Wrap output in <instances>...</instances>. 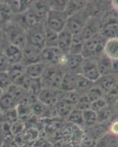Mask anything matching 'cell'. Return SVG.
<instances>
[{
  "label": "cell",
  "instance_id": "obj_1",
  "mask_svg": "<svg viewBox=\"0 0 118 147\" xmlns=\"http://www.w3.org/2000/svg\"><path fill=\"white\" fill-rule=\"evenodd\" d=\"M4 35L9 44L18 47L20 49L27 44V34L26 30L18 24L15 20L9 23L2 29Z\"/></svg>",
  "mask_w": 118,
  "mask_h": 147
},
{
  "label": "cell",
  "instance_id": "obj_2",
  "mask_svg": "<svg viewBox=\"0 0 118 147\" xmlns=\"http://www.w3.org/2000/svg\"><path fill=\"white\" fill-rule=\"evenodd\" d=\"M106 41L107 39L100 32L93 35L84 41L81 55L84 59H96L103 53Z\"/></svg>",
  "mask_w": 118,
  "mask_h": 147
},
{
  "label": "cell",
  "instance_id": "obj_3",
  "mask_svg": "<svg viewBox=\"0 0 118 147\" xmlns=\"http://www.w3.org/2000/svg\"><path fill=\"white\" fill-rule=\"evenodd\" d=\"M64 71L61 67L56 65H46L40 77L42 88L60 90Z\"/></svg>",
  "mask_w": 118,
  "mask_h": 147
},
{
  "label": "cell",
  "instance_id": "obj_4",
  "mask_svg": "<svg viewBox=\"0 0 118 147\" xmlns=\"http://www.w3.org/2000/svg\"><path fill=\"white\" fill-rule=\"evenodd\" d=\"M90 16H91L86 5L85 8L68 16L65 29L73 35H79Z\"/></svg>",
  "mask_w": 118,
  "mask_h": 147
},
{
  "label": "cell",
  "instance_id": "obj_5",
  "mask_svg": "<svg viewBox=\"0 0 118 147\" xmlns=\"http://www.w3.org/2000/svg\"><path fill=\"white\" fill-rule=\"evenodd\" d=\"M65 55L57 47H44L40 52V62L46 65L62 67Z\"/></svg>",
  "mask_w": 118,
  "mask_h": 147
},
{
  "label": "cell",
  "instance_id": "obj_6",
  "mask_svg": "<svg viewBox=\"0 0 118 147\" xmlns=\"http://www.w3.org/2000/svg\"><path fill=\"white\" fill-rule=\"evenodd\" d=\"M27 43L39 49L45 47V24H38L26 31Z\"/></svg>",
  "mask_w": 118,
  "mask_h": 147
},
{
  "label": "cell",
  "instance_id": "obj_7",
  "mask_svg": "<svg viewBox=\"0 0 118 147\" xmlns=\"http://www.w3.org/2000/svg\"><path fill=\"white\" fill-rule=\"evenodd\" d=\"M68 16L64 12L49 10L44 23L47 27L59 33L65 27Z\"/></svg>",
  "mask_w": 118,
  "mask_h": 147
},
{
  "label": "cell",
  "instance_id": "obj_8",
  "mask_svg": "<svg viewBox=\"0 0 118 147\" xmlns=\"http://www.w3.org/2000/svg\"><path fill=\"white\" fill-rule=\"evenodd\" d=\"M84 60V58L81 55L68 54L65 55L64 63L61 68L64 72H70L74 74H80Z\"/></svg>",
  "mask_w": 118,
  "mask_h": 147
},
{
  "label": "cell",
  "instance_id": "obj_9",
  "mask_svg": "<svg viewBox=\"0 0 118 147\" xmlns=\"http://www.w3.org/2000/svg\"><path fill=\"white\" fill-rule=\"evenodd\" d=\"M101 76L117 73V60H113L102 53L95 59Z\"/></svg>",
  "mask_w": 118,
  "mask_h": 147
},
{
  "label": "cell",
  "instance_id": "obj_10",
  "mask_svg": "<svg viewBox=\"0 0 118 147\" xmlns=\"http://www.w3.org/2000/svg\"><path fill=\"white\" fill-rule=\"evenodd\" d=\"M80 75H82L89 81L95 83L101 74L97 66L95 59H84L82 64Z\"/></svg>",
  "mask_w": 118,
  "mask_h": 147
},
{
  "label": "cell",
  "instance_id": "obj_11",
  "mask_svg": "<svg viewBox=\"0 0 118 147\" xmlns=\"http://www.w3.org/2000/svg\"><path fill=\"white\" fill-rule=\"evenodd\" d=\"M61 90L51 88H41L37 95L39 102L48 107H53L60 100Z\"/></svg>",
  "mask_w": 118,
  "mask_h": 147
},
{
  "label": "cell",
  "instance_id": "obj_12",
  "mask_svg": "<svg viewBox=\"0 0 118 147\" xmlns=\"http://www.w3.org/2000/svg\"><path fill=\"white\" fill-rule=\"evenodd\" d=\"M117 18L116 17H109L101 23L99 32L107 40L117 38Z\"/></svg>",
  "mask_w": 118,
  "mask_h": 147
},
{
  "label": "cell",
  "instance_id": "obj_13",
  "mask_svg": "<svg viewBox=\"0 0 118 147\" xmlns=\"http://www.w3.org/2000/svg\"><path fill=\"white\" fill-rule=\"evenodd\" d=\"M2 52L7 57L10 65L20 64L22 63L23 55L22 50L15 46L9 44L6 40L5 44L2 47Z\"/></svg>",
  "mask_w": 118,
  "mask_h": 147
},
{
  "label": "cell",
  "instance_id": "obj_14",
  "mask_svg": "<svg viewBox=\"0 0 118 147\" xmlns=\"http://www.w3.org/2000/svg\"><path fill=\"white\" fill-rule=\"evenodd\" d=\"M105 94L117 88V74H110L107 75L101 76L98 80L95 82Z\"/></svg>",
  "mask_w": 118,
  "mask_h": 147
},
{
  "label": "cell",
  "instance_id": "obj_15",
  "mask_svg": "<svg viewBox=\"0 0 118 147\" xmlns=\"http://www.w3.org/2000/svg\"><path fill=\"white\" fill-rule=\"evenodd\" d=\"M29 9L40 23H45L48 12L50 10L48 7V1L32 2Z\"/></svg>",
  "mask_w": 118,
  "mask_h": 147
},
{
  "label": "cell",
  "instance_id": "obj_16",
  "mask_svg": "<svg viewBox=\"0 0 118 147\" xmlns=\"http://www.w3.org/2000/svg\"><path fill=\"white\" fill-rule=\"evenodd\" d=\"M40 52H41V49H39L27 43L25 47L22 49L23 60H22L21 63L26 66L29 64L40 62Z\"/></svg>",
  "mask_w": 118,
  "mask_h": 147
},
{
  "label": "cell",
  "instance_id": "obj_17",
  "mask_svg": "<svg viewBox=\"0 0 118 147\" xmlns=\"http://www.w3.org/2000/svg\"><path fill=\"white\" fill-rule=\"evenodd\" d=\"M7 72L14 85L21 86L27 78L25 75V65L22 63L10 65Z\"/></svg>",
  "mask_w": 118,
  "mask_h": 147
},
{
  "label": "cell",
  "instance_id": "obj_18",
  "mask_svg": "<svg viewBox=\"0 0 118 147\" xmlns=\"http://www.w3.org/2000/svg\"><path fill=\"white\" fill-rule=\"evenodd\" d=\"M73 35L68 32L66 29H64L58 33L57 38V48L63 55H67L69 54V50L71 45Z\"/></svg>",
  "mask_w": 118,
  "mask_h": 147
},
{
  "label": "cell",
  "instance_id": "obj_19",
  "mask_svg": "<svg viewBox=\"0 0 118 147\" xmlns=\"http://www.w3.org/2000/svg\"><path fill=\"white\" fill-rule=\"evenodd\" d=\"M46 66L43 62H37L25 66V75L30 80H40Z\"/></svg>",
  "mask_w": 118,
  "mask_h": 147
},
{
  "label": "cell",
  "instance_id": "obj_20",
  "mask_svg": "<svg viewBox=\"0 0 118 147\" xmlns=\"http://www.w3.org/2000/svg\"><path fill=\"white\" fill-rule=\"evenodd\" d=\"M78 74L64 72L63 77L62 80L60 90L62 91H74L77 85Z\"/></svg>",
  "mask_w": 118,
  "mask_h": 147
},
{
  "label": "cell",
  "instance_id": "obj_21",
  "mask_svg": "<svg viewBox=\"0 0 118 147\" xmlns=\"http://www.w3.org/2000/svg\"><path fill=\"white\" fill-rule=\"evenodd\" d=\"M18 105V102L7 92H4L0 97V110L2 114L15 110Z\"/></svg>",
  "mask_w": 118,
  "mask_h": 147
},
{
  "label": "cell",
  "instance_id": "obj_22",
  "mask_svg": "<svg viewBox=\"0 0 118 147\" xmlns=\"http://www.w3.org/2000/svg\"><path fill=\"white\" fill-rule=\"evenodd\" d=\"M103 53L106 56L113 60H117L118 58V40L117 38H112L107 40Z\"/></svg>",
  "mask_w": 118,
  "mask_h": 147
},
{
  "label": "cell",
  "instance_id": "obj_23",
  "mask_svg": "<svg viewBox=\"0 0 118 147\" xmlns=\"http://www.w3.org/2000/svg\"><path fill=\"white\" fill-rule=\"evenodd\" d=\"M15 16L13 14L7 3H0V28H3L14 20Z\"/></svg>",
  "mask_w": 118,
  "mask_h": 147
},
{
  "label": "cell",
  "instance_id": "obj_24",
  "mask_svg": "<svg viewBox=\"0 0 118 147\" xmlns=\"http://www.w3.org/2000/svg\"><path fill=\"white\" fill-rule=\"evenodd\" d=\"M95 147H117V138L116 135L105 133L98 139Z\"/></svg>",
  "mask_w": 118,
  "mask_h": 147
},
{
  "label": "cell",
  "instance_id": "obj_25",
  "mask_svg": "<svg viewBox=\"0 0 118 147\" xmlns=\"http://www.w3.org/2000/svg\"><path fill=\"white\" fill-rule=\"evenodd\" d=\"M56 113L62 118H67L70 113L73 109L74 108L73 105L63 100H59L54 105Z\"/></svg>",
  "mask_w": 118,
  "mask_h": 147
},
{
  "label": "cell",
  "instance_id": "obj_26",
  "mask_svg": "<svg viewBox=\"0 0 118 147\" xmlns=\"http://www.w3.org/2000/svg\"><path fill=\"white\" fill-rule=\"evenodd\" d=\"M84 41L85 40L81 34L73 35L69 54L70 55H81L82 49H83Z\"/></svg>",
  "mask_w": 118,
  "mask_h": 147
},
{
  "label": "cell",
  "instance_id": "obj_27",
  "mask_svg": "<svg viewBox=\"0 0 118 147\" xmlns=\"http://www.w3.org/2000/svg\"><path fill=\"white\" fill-rule=\"evenodd\" d=\"M87 4V1H68L65 13L68 16H70L85 8Z\"/></svg>",
  "mask_w": 118,
  "mask_h": 147
},
{
  "label": "cell",
  "instance_id": "obj_28",
  "mask_svg": "<svg viewBox=\"0 0 118 147\" xmlns=\"http://www.w3.org/2000/svg\"><path fill=\"white\" fill-rule=\"evenodd\" d=\"M93 85H94V82H90L88 80L82 77V75L78 74L76 88L75 91H76L81 96L84 95Z\"/></svg>",
  "mask_w": 118,
  "mask_h": 147
},
{
  "label": "cell",
  "instance_id": "obj_29",
  "mask_svg": "<svg viewBox=\"0 0 118 147\" xmlns=\"http://www.w3.org/2000/svg\"><path fill=\"white\" fill-rule=\"evenodd\" d=\"M67 119H68V121L73 124L75 127H80V128H83L84 127L82 111L73 108L69 115L67 117Z\"/></svg>",
  "mask_w": 118,
  "mask_h": 147
},
{
  "label": "cell",
  "instance_id": "obj_30",
  "mask_svg": "<svg viewBox=\"0 0 118 147\" xmlns=\"http://www.w3.org/2000/svg\"><path fill=\"white\" fill-rule=\"evenodd\" d=\"M82 115H83L84 125L86 127H92L95 126L98 123V117L97 113L94 110H86L82 111Z\"/></svg>",
  "mask_w": 118,
  "mask_h": 147
},
{
  "label": "cell",
  "instance_id": "obj_31",
  "mask_svg": "<svg viewBox=\"0 0 118 147\" xmlns=\"http://www.w3.org/2000/svg\"><path fill=\"white\" fill-rule=\"evenodd\" d=\"M58 33L45 25V47H57Z\"/></svg>",
  "mask_w": 118,
  "mask_h": 147
},
{
  "label": "cell",
  "instance_id": "obj_32",
  "mask_svg": "<svg viewBox=\"0 0 118 147\" xmlns=\"http://www.w3.org/2000/svg\"><path fill=\"white\" fill-rule=\"evenodd\" d=\"M84 95L86 96V98L89 99V101L92 104L93 102L103 98L104 96V93L94 83V85L86 92Z\"/></svg>",
  "mask_w": 118,
  "mask_h": 147
},
{
  "label": "cell",
  "instance_id": "obj_33",
  "mask_svg": "<svg viewBox=\"0 0 118 147\" xmlns=\"http://www.w3.org/2000/svg\"><path fill=\"white\" fill-rule=\"evenodd\" d=\"M13 85L11 79L7 71L0 72V90L7 92Z\"/></svg>",
  "mask_w": 118,
  "mask_h": 147
},
{
  "label": "cell",
  "instance_id": "obj_34",
  "mask_svg": "<svg viewBox=\"0 0 118 147\" xmlns=\"http://www.w3.org/2000/svg\"><path fill=\"white\" fill-rule=\"evenodd\" d=\"M74 108L80 111H84L86 110H90L91 108V102L86 98L85 95H82L80 96L79 99L74 106Z\"/></svg>",
  "mask_w": 118,
  "mask_h": 147
},
{
  "label": "cell",
  "instance_id": "obj_35",
  "mask_svg": "<svg viewBox=\"0 0 118 147\" xmlns=\"http://www.w3.org/2000/svg\"><path fill=\"white\" fill-rule=\"evenodd\" d=\"M48 3L51 10L64 12L66 8L68 1H48Z\"/></svg>",
  "mask_w": 118,
  "mask_h": 147
},
{
  "label": "cell",
  "instance_id": "obj_36",
  "mask_svg": "<svg viewBox=\"0 0 118 147\" xmlns=\"http://www.w3.org/2000/svg\"><path fill=\"white\" fill-rule=\"evenodd\" d=\"M107 104L105 101L104 98H101V99H98V100L95 101V102H93L91 104V110H94L95 113H98V111H100L101 110H102L103 108H104L105 107H107Z\"/></svg>",
  "mask_w": 118,
  "mask_h": 147
},
{
  "label": "cell",
  "instance_id": "obj_37",
  "mask_svg": "<svg viewBox=\"0 0 118 147\" xmlns=\"http://www.w3.org/2000/svg\"><path fill=\"white\" fill-rule=\"evenodd\" d=\"M10 64L7 57L5 56L2 50H0V72L7 71L8 70Z\"/></svg>",
  "mask_w": 118,
  "mask_h": 147
},
{
  "label": "cell",
  "instance_id": "obj_38",
  "mask_svg": "<svg viewBox=\"0 0 118 147\" xmlns=\"http://www.w3.org/2000/svg\"><path fill=\"white\" fill-rule=\"evenodd\" d=\"M1 147H20L13 136L5 137Z\"/></svg>",
  "mask_w": 118,
  "mask_h": 147
},
{
  "label": "cell",
  "instance_id": "obj_39",
  "mask_svg": "<svg viewBox=\"0 0 118 147\" xmlns=\"http://www.w3.org/2000/svg\"><path fill=\"white\" fill-rule=\"evenodd\" d=\"M6 42V39L5 38V35H4L3 31H2V28H0V50H2V47H3L4 44H5Z\"/></svg>",
  "mask_w": 118,
  "mask_h": 147
},
{
  "label": "cell",
  "instance_id": "obj_40",
  "mask_svg": "<svg viewBox=\"0 0 118 147\" xmlns=\"http://www.w3.org/2000/svg\"><path fill=\"white\" fill-rule=\"evenodd\" d=\"M4 139H5V137H4L3 136H2V134L0 133V147L2 146V143H3V140Z\"/></svg>",
  "mask_w": 118,
  "mask_h": 147
},
{
  "label": "cell",
  "instance_id": "obj_41",
  "mask_svg": "<svg viewBox=\"0 0 118 147\" xmlns=\"http://www.w3.org/2000/svg\"><path fill=\"white\" fill-rule=\"evenodd\" d=\"M3 93H4V92L2 91V90H0V97L2 96V94H3Z\"/></svg>",
  "mask_w": 118,
  "mask_h": 147
},
{
  "label": "cell",
  "instance_id": "obj_42",
  "mask_svg": "<svg viewBox=\"0 0 118 147\" xmlns=\"http://www.w3.org/2000/svg\"><path fill=\"white\" fill-rule=\"evenodd\" d=\"M2 113H1V110H0V118H1V116H2Z\"/></svg>",
  "mask_w": 118,
  "mask_h": 147
}]
</instances>
